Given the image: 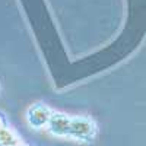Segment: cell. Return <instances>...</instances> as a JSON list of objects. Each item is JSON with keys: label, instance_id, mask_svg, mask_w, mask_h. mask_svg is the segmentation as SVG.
<instances>
[{"label": "cell", "instance_id": "cell-1", "mask_svg": "<svg viewBox=\"0 0 146 146\" xmlns=\"http://www.w3.org/2000/svg\"><path fill=\"white\" fill-rule=\"evenodd\" d=\"M47 129L56 136H73L78 139H89L94 136V126L89 120L69 117L64 114L53 113Z\"/></svg>", "mask_w": 146, "mask_h": 146}, {"label": "cell", "instance_id": "cell-2", "mask_svg": "<svg viewBox=\"0 0 146 146\" xmlns=\"http://www.w3.org/2000/svg\"><path fill=\"white\" fill-rule=\"evenodd\" d=\"M53 115V111L48 107L42 104H36L31 107L27 113V121L32 129H47L50 118Z\"/></svg>", "mask_w": 146, "mask_h": 146}, {"label": "cell", "instance_id": "cell-3", "mask_svg": "<svg viewBox=\"0 0 146 146\" xmlns=\"http://www.w3.org/2000/svg\"><path fill=\"white\" fill-rule=\"evenodd\" d=\"M18 146H29V145H27V143H23V142H22V143H21V145H18Z\"/></svg>", "mask_w": 146, "mask_h": 146}]
</instances>
